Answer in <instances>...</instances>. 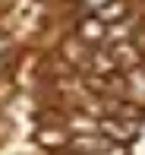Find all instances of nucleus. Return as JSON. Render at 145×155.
I'll return each mask as SVG.
<instances>
[{"mask_svg": "<svg viewBox=\"0 0 145 155\" xmlns=\"http://www.w3.org/2000/svg\"><path fill=\"white\" fill-rule=\"evenodd\" d=\"M98 133L107 136L110 143H126L136 136V124L123 120V117H107V120H98Z\"/></svg>", "mask_w": 145, "mask_h": 155, "instance_id": "obj_1", "label": "nucleus"}, {"mask_svg": "<svg viewBox=\"0 0 145 155\" xmlns=\"http://www.w3.org/2000/svg\"><path fill=\"white\" fill-rule=\"evenodd\" d=\"M107 146H110V139L101 136V133H79V136L70 139V152H79V155H98Z\"/></svg>", "mask_w": 145, "mask_h": 155, "instance_id": "obj_2", "label": "nucleus"}, {"mask_svg": "<svg viewBox=\"0 0 145 155\" xmlns=\"http://www.w3.org/2000/svg\"><path fill=\"white\" fill-rule=\"evenodd\" d=\"M79 38L82 41H104L107 38V22L101 16H85L79 22Z\"/></svg>", "mask_w": 145, "mask_h": 155, "instance_id": "obj_3", "label": "nucleus"}, {"mask_svg": "<svg viewBox=\"0 0 145 155\" xmlns=\"http://www.w3.org/2000/svg\"><path fill=\"white\" fill-rule=\"evenodd\" d=\"M110 57H114L117 67H123V70H133L136 63H139V51H136L129 41H114V48H110Z\"/></svg>", "mask_w": 145, "mask_h": 155, "instance_id": "obj_4", "label": "nucleus"}, {"mask_svg": "<svg viewBox=\"0 0 145 155\" xmlns=\"http://www.w3.org/2000/svg\"><path fill=\"white\" fill-rule=\"evenodd\" d=\"M70 133L79 136V133H98V120H92L88 114H73L70 117Z\"/></svg>", "mask_w": 145, "mask_h": 155, "instance_id": "obj_5", "label": "nucleus"}, {"mask_svg": "<svg viewBox=\"0 0 145 155\" xmlns=\"http://www.w3.org/2000/svg\"><path fill=\"white\" fill-rule=\"evenodd\" d=\"M123 13H126V3H123V0H107L95 16H101L104 22H110V19H123Z\"/></svg>", "mask_w": 145, "mask_h": 155, "instance_id": "obj_6", "label": "nucleus"}, {"mask_svg": "<svg viewBox=\"0 0 145 155\" xmlns=\"http://www.w3.org/2000/svg\"><path fill=\"white\" fill-rule=\"evenodd\" d=\"M129 32H133V29H129V22H123V19H120L117 25H110V29H107V38H110V41H126Z\"/></svg>", "mask_w": 145, "mask_h": 155, "instance_id": "obj_7", "label": "nucleus"}, {"mask_svg": "<svg viewBox=\"0 0 145 155\" xmlns=\"http://www.w3.org/2000/svg\"><path fill=\"white\" fill-rule=\"evenodd\" d=\"M63 54H66V60L79 63L82 60V45H79V41H66V45H63Z\"/></svg>", "mask_w": 145, "mask_h": 155, "instance_id": "obj_8", "label": "nucleus"}, {"mask_svg": "<svg viewBox=\"0 0 145 155\" xmlns=\"http://www.w3.org/2000/svg\"><path fill=\"white\" fill-rule=\"evenodd\" d=\"M129 86H133L136 92H145V73H142V70L133 67V73H129Z\"/></svg>", "mask_w": 145, "mask_h": 155, "instance_id": "obj_9", "label": "nucleus"}, {"mask_svg": "<svg viewBox=\"0 0 145 155\" xmlns=\"http://www.w3.org/2000/svg\"><path fill=\"white\" fill-rule=\"evenodd\" d=\"M41 143H44V146H60V143H63V136L54 133V130H44V133H41Z\"/></svg>", "mask_w": 145, "mask_h": 155, "instance_id": "obj_10", "label": "nucleus"}, {"mask_svg": "<svg viewBox=\"0 0 145 155\" xmlns=\"http://www.w3.org/2000/svg\"><path fill=\"white\" fill-rule=\"evenodd\" d=\"M82 3H85V6H88V10H92V13H98V10H101V6H104V3H107V0H82Z\"/></svg>", "mask_w": 145, "mask_h": 155, "instance_id": "obj_11", "label": "nucleus"}, {"mask_svg": "<svg viewBox=\"0 0 145 155\" xmlns=\"http://www.w3.org/2000/svg\"><path fill=\"white\" fill-rule=\"evenodd\" d=\"M98 155H126V152H123V149H120V146H114V143H110V146H107V149H104V152H98Z\"/></svg>", "mask_w": 145, "mask_h": 155, "instance_id": "obj_12", "label": "nucleus"}, {"mask_svg": "<svg viewBox=\"0 0 145 155\" xmlns=\"http://www.w3.org/2000/svg\"><path fill=\"white\" fill-rule=\"evenodd\" d=\"M6 45H10V41H6V38H3V35H0V54H3V51H6Z\"/></svg>", "mask_w": 145, "mask_h": 155, "instance_id": "obj_13", "label": "nucleus"}, {"mask_svg": "<svg viewBox=\"0 0 145 155\" xmlns=\"http://www.w3.org/2000/svg\"><path fill=\"white\" fill-rule=\"evenodd\" d=\"M73 155H79V152H73Z\"/></svg>", "mask_w": 145, "mask_h": 155, "instance_id": "obj_14", "label": "nucleus"}]
</instances>
